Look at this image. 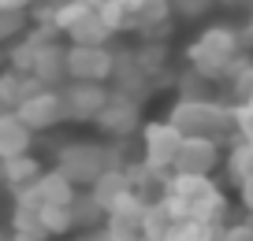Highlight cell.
<instances>
[{"instance_id":"12","label":"cell","mask_w":253,"mask_h":241,"mask_svg":"<svg viewBox=\"0 0 253 241\" xmlns=\"http://www.w3.org/2000/svg\"><path fill=\"white\" fill-rule=\"evenodd\" d=\"M216 164H220V141H212V138H186L171 174H212Z\"/></svg>"},{"instance_id":"8","label":"cell","mask_w":253,"mask_h":241,"mask_svg":"<svg viewBox=\"0 0 253 241\" xmlns=\"http://www.w3.org/2000/svg\"><path fill=\"white\" fill-rule=\"evenodd\" d=\"M60 93H63V115L71 119V123L97 119L104 111V104L112 101V89L104 82H82V78H71Z\"/></svg>"},{"instance_id":"22","label":"cell","mask_w":253,"mask_h":241,"mask_svg":"<svg viewBox=\"0 0 253 241\" xmlns=\"http://www.w3.org/2000/svg\"><path fill=\"white\" fill-rule=\"evenodd\" d=\"M71 208H75V230H79V226H97V223H104V219H108V211L97 204V197L89 193V189L75 197Z\"/></svg>"},{"instance_id":"1","label":"cell","mask_w":253,"mask_h":241,"mask_svg":"<svg viewBox=\"0 0 253 241\" xmlns=\"http://www.w3.org/2000/svg\"><path fill=\"white\" fill-rule=\"evenodd\" d=\"M164 197L179 208L182 219H205V223H227V197L212 182V174H168Z\"/></svg>"},{"instance_id":"5","label":"cell","mask_w":253,"mask_h":241,"mask_svg":"<svg viewBox=\"0 0 253 241\" xmlns=\"http://www.w3.org/2000/svg\"><path fill=\"white\" fill-rule=\"evenodd\" d=\"M182 141H186V134H182L171 119L142 126V167L149 174H171L175 160H179V152H182Z\"/></svg>"},{"instance_id":"24","label":"cell","mask_w":253,"mask_h":241,"mask_svg":"<svg viewBox=\"0 0 253 241\" xmlns=\"http://www.w3.org/2000/svg\"><path fill=\"white\" fill-rule=\"evenodd\" d=\"M212 4L216 0H171V11L179 19H201V15H209Z\"/></svg>"},{"instance_id":"27","label":"cell","mask_w":253,"mask_h":241,"mask_svg":"<svg viewBox=\"0 0 253 241\" xmlns=\"http://www.w3.org/2000/svg\"><path fill=\"white\" fill-rule=\"evenodd\" d=\"M238 197H242V204L250 208V215H253V182H246V186H238Z\"/></svg>"},{"instance_id":"23","label":"cell","mask_w":253,"mask_h":241,"mask_svg":"<svg viewBox=\"0 0 253 241\" xmlns=\"http://www.w3.org/2000/svg\"><path fill=\"white\" fill-rule=\"evenodd\" d=\"M23 23H26V8H0V37L4 41L19 37Z\"/></svg>"},{"instance_id":"19","label":"cell","mask_w":253,"mask_h":241,"mask_svg":"<svg viewBox=\"0 0 253 241\" xmlns=\"http://www.w3.org/2000/svg\"><path fill=\"white\" fill-rule=\"evenodd\" d=\"M0 174H4V186H8L11 193H19V189L34 186L45 171H41V164L26 152V156H11V160H4V164H0Z\"/></svg>"},{"instance_id":"3","label":"cell","mask_w":253,"mask_h":241,"mask_svg":"<svg viewBox=\"0 0 253 241\" xmlns=\"http://www.w3.org/2000/svg\"><path fill=\"white\" fill-rule=\"evenodd\" d=\"M171 119L186 138H212L223 141L231 134H238V115L235 108L212 101V97H179L171 104Z\"/></svg>"},{"instance_id":"6","label":"cell","mask_w":253,"mask_h":241,"mask_svg":"<svg viewBox=\"0 0 253 241\" xmlns=\"http://www.w3.org/2000/svg\"><path fill=\"white\" fill-rule=\"evenodd\" d=\"M56 171H63L79 189H89L108 171V152L97 141H67L56 152Z\"/></svg>"},{"instance_id":"28","label":"cell","mask_w":253,"mask_h":241,"mask_svg":"<svg viewBox=\"0 0 253 241\" xmlns=\"http://www.w3.org/2000/svg\"><path fill=\"white\" fill-rule=\"evenodd\" d=\"M30 4H38V0H0V8H26V11H30Z\"/></svg>"},{"instance_id":"17","label":"cell","mask_w":253,"mask_h":241,"mask_svg":"<svg viewBox=\"0 0 253 241\" xmlns=\"http://www.w3.org/2000/svg\"><path fill=\"white\" fill-rule=\"evenodd\" d=\"M38 89H45V82H41V78L26 74V70L8 67L4 74H0V108H4V111H15L19 104H23L26 97H34Z\"/></svg>"},{"instance_id":"20","label":"cell","mask_w":253,"mask_h":241,"mask_svg":"<svg viewBox=\"0 0 253 241\" xmlns=\"http://www.w3.org/2000/svg\"><path fill=\"white\" fill-rule=\"evenodd\" d=\"M223 226L220 223H205V219H179V226L168 234V241H220Z\"/></svg>"},{"instance_id":"9","label":"cell","mask_w":253,"mask_h":241,"mask_svg":"<svg viewBox=\"0 0 253 241\" xmlns=\"http://www.w3.org/2000/svg\"><path fill=\"white\" fill-rule=\"evenodd\" d=\"M108 138H130V134L142 126V101L130 93H119L112 89V101L104 104V111L93 119Z\"/></svg>"},{"instance_id":"18","label":"cell","mask_w":253,"mask_h":241,"mask_svg":"<svg viewBox=\"0 0 253 241\" xmlns=\"http://www.w3.org/2000/svg\"><path fill=\"white\" fill-rule=\"evenodd\" d=\"M179 208H175L168 197H157V201H149V208H145V238L149 241H168V234L179 226Z\"/></svg>"},{"instance_id":"26","label":"cell","mask_w":253,"mask_h":241,"mask_svg":"<svg viewBox=\"0 0 253 241\" xmlns=\"http://www.w3.org/2000/svg\"><path fill=\"white\" fill-rule=\"evenodd\" d=\"M220 241H253V215L242 219V223H227Z\"/></svg>"},{"instance_id":"13","label":"cell","mask_w":253,"mask_h":241,"mask_svg":"<svg viewBox=\"0 0 253 241\" xmlns=\"http://www.w3.org/2000/svg\"><path fill=\"white\" fill-rule=\"evenodd\" d=\"M34 78H41L45 86H52V89H60V86H67L71 82V67H67V48L60 45V41H45V45L38 48V60H34V70H30Z\"/></svg>"},{"instance_id":"10","label":"cell","mask_w":253,"mask_h":241,"mask_svg":"<svg viewBox=\"0 0 253 241\" xmlns=\"http://www.w3.org/2000/svg\"><path fill=\"white\" fill-rule=\"evenodd\" d=\"M67 67H71V78H82V82H108L116 52L108 45H67Z\"/></svg>"},{"instance_id":"2","label":"cell","mask_w":253,"mask_h":241,"mask_svg":"<svg viewBox=\"0 0 253 241\" xmlns=\"http://www.w3.org/2000/svg\"><path fill=\"white\" fill-rule=\"evenodd\" d=\"M242 45H246V37L235 26H209V30H201L198 37L190 41L186 60L209 82H220V78H227L242 63Z\"/></svg>"},{"instance_id":"4","label":"cell","mask_w":253,"mask_h":241,"mask_svg":"<svg viewBox=\"0 0 253 241\" xmlns=\"http://www.w3.org/2000/svg\"><path fill=\"white\" fill-rule=\"evenodd\" d=\"M45 23L63 30L71 45H108V37L116 34V26L108 23V15H104V8L97 0H67Z\"/></svg>"},{"instance_id":"7","label":"cell","mask_w":253,"mask_h":241,"mask_svg":"<svg viewBox=\"0 0 253 241\" xmlns=\"http://www.w3.org/2000/svg\"><path fill=\"white\" fill-rule=\"evenodd\" d=\"M145 208H149V197L142 189L126 193L116 208L104 219V234L108 241H145Z\"/></svg>"},{"instance_id":"25","label":"cell","mask_w":253,"mask_h":241,"mask_svg":"<svg viewBox=\"0 0 253 241\" xmlns=\"http://www.w3.org/2000/svg\"><path fill=\"white\" fill-rule=\"evenodd\" d=\"M235 115H238V138L253 145V97L242 104H235Z\"/></svg>"},{"instance_id":"21","label":"cell","mask_w":253,"mask_h":241,"mask_svg":"<svg viewBox=\"0 0 253 241\" xmlns=\"http://www.w3.org/2000/svg\"><path fill=\"white\" fill-rule=\"evenodd\" d=\"M227 174H231L235 186L253 182V145H250V141L238 138L235 145H231V152H227Z\"/></svg>"},{"instance_id":"14","label":"cell","mask_w":253,"mask_h":241,"mask_svg":"<svg viewBox=\"0 0 253 241\" xmlns=\"http://www.w3.org/2000/svg\"><path fill=\"white\" fill-rule=\"evenodd\" d=\"M34 126L26 123L19 111H4L0 115V160H11V156H26L34 145Z\"/></svg>"},{"instance_id":"15","label":"cell","mask_w":253,"mask_h":241,"mask_svg":"<svg viewBox=\"0 0 253 241\" xmlns=\"http://www.w3.org/2000/svg\"><path fill=\"white\" fill-rule=\"evenodd\" d=\"M112 82H116L119 93H130L142 101L145 86H149L153 78L149 70L142 67V60H138V52H116V67H112Z\"/></svg>"},{"instance_id":"16","label":"cell","mask_w":253,"mask_h":241,"mask_svg":"<svg viewBox=\"0 0 253 241\" xmlns=\"http://www.w3.org/2000/svg\"><path fill=\"white\" fill-rule=\"evenodd\" d=\"M134 189H142L138 186V178H134V167L130 171H104L101 178L89 186V193L97 197V204H101L104 211H112L119 201H123L126 193H134Z\"/></svg>"},{"instance_id":"11","label":"cell","mask_w":253,"mask_h":241,"mask_svg":"<svg viewBox=\"0 0 253 241\" xmlns=\"http://www.w3.org/2000/svg\"><path fill=\"white\" fill-rule=\"evenodd\" d=\"M15 111H19V115H23L38 134H41V130H52L56 123H63V119H67V115H63V93H60V89H52V86H45V89H38L34 97H26Z\"/></svg>"}]
</instances>
